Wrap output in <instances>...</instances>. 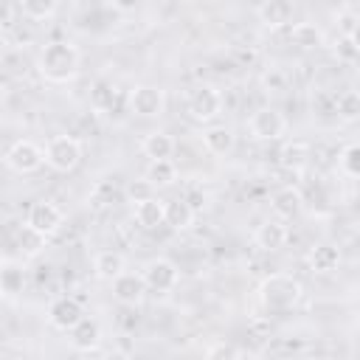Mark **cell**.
<instances>
[{
  "label": "cell",
  "instance_id": "cell-1",
  "mask_svg": "<svg viewBox=\"0 0 360 360\" xmlns=\"http://www.w3.org/2000/svg\"><path fill=\"white\" fill-rule=\"evenodd\" d=\"M79 48L68 39L48 42L37 56V70L51 84H65L79 73Z\"/></svg>",
  "mask_w": 360,
  "mask_h": 360
},
{
  "label": "cell",
  "instance_id": "cell-2",
  "mask_svg": "<svg viewBox=\"0 0 360 360\" xmlns=\"http://www.w3.org/2000/svg\"><path fill=\"white\" fill-rule=\"evenodd\" d=\"M301 298V281L287 273H273L259 284V304L270 312H287Z\"/></svg>",
  "mask_w": 360,
  "mask_h": 360
},
{
  "label": "cell",
  "instance_id": "cell-3",
  "mask_svg": "<svg viewBox=\"0 0 360 360\" xmlns=\"http://www.w3.org/2000/svg\"><path fill=\"white\" fill-rule=\"evenodd\" d=\"M186 112L188 118L200 121V124H211L219 112H222V96L214 84H197L188 98H186Z\"/></svg>",
  "mask_w": 360,
  "mask_h": 360
},
{
  "label": "cell",
  "instance_id": "cell-4",
  "mask_svg": "<svg viewBox=\"0 0 360 360\" xmlns=\"http://www.w3.org/2000/svg\"><path fill=\"white\" fill-rule=\"evenodd\" d=\"M82 160V143L73 135H53L45 143V163L53 172H73Z\"/></svg>",
  "mask_w": 360,
  "mask_h": 360
},
{
  "label": "cell",
  "instance_id": "cell-5",
  "mask_svg": "<svg viewBox=\"0 0 360 360\" xmlns=\"http://www.w3.org/2000/svg\"><path fill=\"white\" fill-rule=\"evenodd\" d=\"M3 160H6V166L11 169V172H17V174H31V172H37L42 163H45V149L42 146H37L34 141H14L8 149H6V155H3Z\"/></svg>",
  "mask_w": 360,
  "mask_h": 360
},
{
  "label": "cell",
  "instance_id": "cell-6",
  "mask_svg": "<svg viewBox=\"0 0 360 360\" xmlns=\"http://www.w3.org/2000/svg\"><path fill=\"white\" fill-rule=\"evenodd\" d=\"M166 110V93L158 84H138L129 93V112L138 118H158Z\"/></svg>",
  "mask_w": 360,
  "mask_h": 360
},
{
  "label": "cell",
  "instance_id": "cell-7",
  "mask_svg": "<svg viewBox=\"0 0 360 360\" xmlns=\"http://www.w3.org/2000/svg\"><path fill=\"white\" fill-rule=\"evenodd\" d=\"M248 129H250V135L256 141H278L287 132V118L276 107H259L250 115Z\"/></svg>",
  "mask_w": 360,
  "mask_h": 360
},
{
  "label": "cell",
  "instance_id": "cell-8",
  "mask_svg": "<svg viewBox=\"0 0 360 360\" xmlns=\"http://www.w3.org/2000/svg\"><path fill=\"white\" fill-rule=\"evenodd\" d=\"M143 281H146V287L152 290V292H172L174 287H177V281H180V270H177V264L172 262V259H166V256H158V259H152V262H146V267H143Z\"/></svg>",
  "mask_w": 360,
  "mask_h": 360
},
{
  "label": "cell",
  "instance_id": "cell-9",
  "mask_svg": "<svg viewBox=\"0 0 360 360\" xmlns=\"http://www.w3.org/2000/svg\"><path fill=\"white\" fill-rule=\"evenodd\" d=\"M82 318H84V307L73 295H59L48 307V323L53 329H59V332H70Z\"/></svg>",
  "mask_w": 360,
  "mask_h": 360
},
{
  "label": "cell",
  "instance_id": "cell-10",
  "mask_svg": "<svg viewBox=\"0 0 360 360\" xmlns=\"http://www.w3.org/2000/svg\"><path fill=\"white\" fill-rule=\"evenodd\" d=\"M25 222H28L31 228H37L39 233L53 236V233L62 228L65 214H62V208H59L56 202H51V200H37V202H31V208H28V214H25Z\"/></svg>",
  "mask_w": 360,
  "mask_h": 360
},
{
  "label": "cell",
  "instance_id": "cell-11",
  "mask_svg": "<svg viewBox=\"0 0 360 360\" xmlns=\"http://www.w3.org/2000/svg\"><path fill=\"white\" fill-rule=\"evenodd\" d=\"M112 298L124 307H138L146 295V281H143V273H132V270H124L121 276H115L112 281Z\"/></svg>",
  "mask_w": 360,
  "mask_h": 360
},
{
  "label": "cell",
  "instance_id": "cell-12",
  "mask_svg": "<svg viewBox=\"0 0 360 360\" xmlns=\"http://www.w3.org/2000/svg\"><path fill=\"white\" fill-rule=\"evenodd\" d=\"M22 290H25V267H22V262H17L11 256H3V262H0V292H3V298L11 301V298L22 295Z\"/></svg>",
  "mask_w": 360,
  "mask_h": 360
},
{
  "label": "cell",
  "instance_id": "cell-13",
  "mask_svg": "<svg viewBox=\"0 0 360 360\" xmlns=\"http://www.w3.org/2000/svg\"><path fill=\"white\" fill-rule=\"evenodd\" d=\"M270 208H273V214H276L278 219H292V217H298L301 208H304V194H301V188L284 186V188L273 191Z\"/></svg>",
  "mask_w": 360,
  "mask_h": 360
},
{
  "label": "cell",
  "instance_id": "cell-14",
  "mask_svg": "<svg viewBox=\"0 0 360 360\" xmlns=\"http://www.w3.org/2000/svg\"><path fill=\"white\" fill-rule=\"evenodd\" d=\"M135 222L143 231H158L160 225H166V200L155 194L143 202H135Z\"/></svg>",
  "mask_w": 360,
  "mask_h": 360
},
{
  "label": "cell",
  "instance_id": "cell-15",
  "mask_svg": "<svg viewBox=\"0 0 360 360\" xmlns=\"http://www.w3.org/2000/svg\"><path fill=\"white\" fill-rule=\"evenodd\" d=\"M256 245L262 248V250H267V253H273V250H281L284 248V242H287V225H284V219H278V217H273V219H264L259 228H256Z\"/></svg>",
  "mask_w": 360,
  "mask_h": 360
},
{
  "label": "cell",
  "instance_id": "cell-16",
  "mask_svg": "<svg viewBox=\"0 0 360 360\" xmlns=\"http://www.w3.org/2000/svg\"><path fill=\"white\" fill-rule=\"evenodd\" d=\"M70 346L76 349V352H93L98 343H101V326H98V321L96 318H82L70 332Z\"/></svg>",
  "mask_w": 360,
  "mask_h": 360
},
{
  "label": "cell",
  "instance_id": "cell-17",
  "mask_svg": "<svg viewBox=\"0 0 360 360\" xmlns=\"http://www.w3.org/2000/svg\"><path fill=\"white\" fill-rule=\"evenodd\" d=\"M127 270V259H124V253H118V250H98L96 256H93V273H96V278H101V281H112L115 276H121Z\"/></svg>",
  "mask_w": 360,
  "mask_h": 360
},
{
  "label": "cell",
  "instance_id": "cell-18",
  "mask_svg": "<svg viewBox=\"0 0 360 360\" xmlns=\"http://www.w3.org/2000/svg\"><path fill=\"white\" fill-rule=\"evenodd\" d=\"M197 211L188 205L186 197H174V200H166V225L172 231H188L191 222H194Z\"/></svg>",
  "mask_w": 360,
  "mask_h": 360
},
{
  "label": "cell",
  "instance_id": "cell-19",
  "mask_svg": "<svg viewBox=\"0 0 360 360\" xmlns=\"http://www.w3.org/2000/svg\"><path fill=\"white\" fill-rule=\"evenodd\" d=\"M45 242H48V236L39 233L37 228H31L28 222L20 225V231L14 233V245H17V253H20L22 259H34V256H39L42 248H45Z\"/></svg>",
  "mask_w": 360,
  "mask_h": 360
},
{
  "label": "cell",
  "instance_id": "cell-20",
  "mask_svg": "<svg viewBox=\"0 0 360 360\" xmlns=\"http://www.w3.org/2000/svg\"><path fill=\"white\" fill-rule=\"evenodd\" d=\"M259 20L267 28H281L292 20V0H264L259 6Z\"/></svg>",
  "mask_w": 360,
  "mask_h": 360
},
{
  "label": "cell",
  "instance_id": "cell-21",
  "mask_svg": "<svg viewBox=\"0 0 360 360\" xmlns=\"http://www.w3.org/2000/svg\"><path fill=\"white\" fill-rule=\"evenodd\" d=\"M233 132L231 127L225 124H211L205 132H202V146L211 152V155H228L233 149Z\"/></svg>",
  "mask_w": 360,
  "mask_h": 360
},
{
  "label": "cell",
  "instance_id": "cell-22",
  "mask_svg": "<svg viewBox=\"0 0 360 360\" xmlns=\"http://www.w3.org/2000/svg\"><path fill=\"white\" fill-rule=\"evenodd\" d=\"M141 149H143V155H146L149 160H169V158L174 155V138H172L169 132L155 129V132H149V135L143 138Z\"/></svg>",
  "mask_w": 360,
  "mask_h": 360
},
{
  "label": "cell",
  "instance_id": "cell-23",
  "mask_svg": "<svg viewBox=\"0 0 360 360\" xmlns=\"http://www.w3.org/2000/svg\"><path fill=\"white\" fill-rule=\"evenodd\" d=\"M290 42L298 45L301 51H312V48H321L323 45V31L315 25V22H295L290 28Z\"/></svg>",
  "mask_w": 360,
  "mask_h": 360
},
{
  "label": "cell",
  "instance_id": "cell-24",
  "mask_svg": "<svg viewBox=\"0 0 360 360\" xmlns=\"http://www.w3.org/2000/svg\"><path fill=\"white\" fill-rule=\"evenodd\" d=\"M338 264H340V250L335 245L323 242V245H315L309 250V267L315 273H335Z\"/></svg>",
  "mask_w": 360,
  "mask_h": 360
},
{
  "label": "cell",
  "instance_id": "cell-25",
  "mask_svg": "<svg viewBox=\"0 0 360 360\" xmlns=\"http://www.w3.org/2000/svg\"><path fill=\"white\" fill-rule=\"evenodd\" d=\"M335 112L340 121L352 124V121H360V93L357 90H343L338 98H335Z\"/></svg>",
  "mask_w": 360,
  "mask_h": 360
},
{
  "label": "cell",
  "instance_id": "cell-26",
  "mask_svg": "<svg viewBox=\"0 0 360 360\" xmlns=\"http://www.w3.org/2000/svg\"><path fill=\"white\" fill-rule=\"evenodd\" d=\"M146 177L155 183V186H172L177 180V166L174 160H149V169H146Z\"/></svg>",
  "mask_w": 360,
  "mask_h": 360
},
{
  "label": "cell",
  "instance_id": "cell-27",
  "mask_svg": "<svg viewBox=\"0 0 360 360\" xmlns=\"http://www.w3.org/2000/svg\"><path fill=\"white\" fill-rule=\"evenodd\" d=\"M20 8L28 20H48L56 11V0H20Z\"/></svg>",
  "mask_w": 360,
  "mask_h": 360
},
{
  "label": "cell",
  "instance_id": "cell-28",
  "mask_svg": "<svg viewBox=\"0 0 360 360\" xmlns=\"http://www.w3.org/2000/svg\"><path fill=\"white\" fill-rule=\"evenodd\" d=\"M115 98H118V93H115L112 84H107V82H96V87H93V107H96V110L110 112L112 104H115Z\"/></svg>",
  "mask_w": 360,
  "mask_h": 360
},
{
  "label": "cell",
  "instance_id": "cell-29",
  "mask_svg": "<svg viewBox=\"0 0 360 360\" xmlns=\"http://www.w3.org/2000/svg\"><path fill=\"white\" fill-rule=\"evenodd\" d=\"M149 197H155V183L146 174L138 177V180H132V183H127V200L129 202H143Z\"/></svg>",
  "mask_w": 360,
  "mask_h": 360
},
{
  "label": "cell",
  "instance_id": "cell-30",
  "mask_svg": "<svg viewBox=\"0 0 360 360\" xmlns=\"http://www.w3.org/2000/svg\"><path fill=\"white\" fill-rule=\"evenodd\" d=\"M340 169L352 177H360V143H349L340 152Z\"/></svg>",
  "mask_w": 360,
  "mask_h": 360
},
{
  "label": "cell",
  "instance_id": "cell-31",
  "mask_svg": "<svg viewBox=\"0 0 360 360\" xmlns=\"http://www.w3.org/2000/svg\"><path fill=\"white\" fill-rule=\"evenodd\" d=\"M281 163L301 169V166L307 163V146H304V143H290V146L281 152Z\"/></svg>",
  "mask_w": 360,
  "mask_h": 360
},
{
  "label": "cell",
  "instance_id": "cell-32",
  "mask_svg": "<svg viewBox=\"0 0 360 360\" xmlns=\"http://www.w3.org/2000/svg\"><path fill=\"white\" fill-rule=\"evenodd\" d=\"M183 197H186V200H188V205H191V208H194V211H202V208H205V205H208V202H205V191H202V188H200V186H188V188H186V194H183Z\"/></svg>",
  "mask_w": 360,
  "mask_h": 360
},
{
  "label": "cell",
  "instance_id": "cell-33",
  "mask_svg": "<svg viewBox=\"0 0 360 360\" xmlns=\"http://www.w3.org/2000/svg\"><path fill=\"white\" fill-rule=\"evenodd\" d=\"M205 354H208V357H236L239 349H233V346H228V343H217V346H208Z\"/></svg>",
  "mask_w": 360,
  "mask_h": 360
},
{
  "label": "cell",
  "instance_id": "cell-34",
  "mask_svg": "<svg viewBox=\"0 0 360 360\" xmlns=\"http://www.w3.org/2000/svg\"><path fill=\"white\" fill-rule=\"evenodd\" d=\"M346 39L354 45V51L360 53V20H354V25L349 28V34H346Z\"/></svg>",
  "mask_w": 360,
  "mask_h": 360
},
{
  "label": "cell",
  "instance_id": "cell-35",
  "mask_svg": "<svg viewBox=\"0 0 360 360\" xmlns=\"http://www.w3.org/2000/svg\"><path fill=\"white\" fill-rule=\"evenodd\" d=\"M112 6H115L118 11H135V8L141 6V0H112Z\"/></svg>",
  "mask_w": 360,
  "mask_h": 360
}]
</instances>
